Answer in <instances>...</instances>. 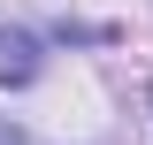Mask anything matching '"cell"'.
<instances>
[{
    "label": "cell",
    "instance_id": "obj_1",
    "mask_svg": "<svg viewBox=\"0 0 153 145\" xmlns=\"http://www.w3.org/2000/svg\"><path fill=\"white\" fill-rule=\"evenodd\" d=\"M31 76H38V38L31 31H0V92L31 84Z\"/></svg>",
    "mask_w": 153,
    "mask_h": 145
}]
</instances>
